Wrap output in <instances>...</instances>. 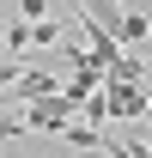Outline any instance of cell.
<instances>
[{
  "mask_svg": "<svg viewBox=\"0 0 152 158\" xmlns=\"http://www.w3.org/2000/svg\"><path fill=\"white\" fill-rule=\"evenodd\" d=\"M73 110H79V103L67 98V91H43V98H31L19 110V134H61Z\"/></svg>",
  "mask_w": 152,
  "mask_h": 158,
  "instance_id": "1",
  "label": "cell"
},
{
  "mask_svg": "<svg viewBox=\"0 0 152 158\" xmlns=\"http://www.w3.org/2000/svg\"><path fill=\"white\" fill-rule=\"evenodd\" d=\"M97 91H103V116H116V122H146V110H152V91L128 85V79H103Z\"/></svg>",
  "mask_w": 152,
  "mask_h": 158,
  "instance_id": "2",
  "label": "cell"
},
{
  "mask_svg": "<svg viewBox=\"0 0 152 158\" xmlns=\"http://www.w3.org/2000/svg\"><path fill=\"white\" fill-rule=\"evenodd\" d=\"M110 37L122 43V49H140V43H152V19H146V12H116Z\"/></svg>",
  "mask_w": 152,
  "mask_h": 158,
  "instance_id": "3",
  "label": "cell"
},
{
  "mask_svg": "<svg viewBox=\"0 0 152 158\" xmlns=\"http://www.w3.org/2000/svg\"><path fill=\"white\" fill-rule=\"evenodd\" d=\"M61 134L73 140L79 152H97V140H103V134H97V128H91V122H67V128H61Z\"/></svg>",
  "mask_w": 152,
  "mask_h": 158,
  "instance_id": "4",
  "label": "cell"
},
{
  "mask_svg": "<svg viewBox=\"0 0 152 158\" xmlns=\"http://www.w3.org/2000/svg\"><path fill=\"white\" fill-rule=\"evenodd\" d=\"M0 31H6V49H12V55H19V49H31V24H24V19H6Z\"/></svg>",
  "mask_w": 152,
  "mask_h": 158,
  "instance_id": "5",
  "label": "cell"
},
{
  "mask_svg": "<svg viewBox=\"0 0 152 158\" xmlns=\"http://www.w3.org/2000/svg\"><path fill=\"white\" fill-rule=\"evenodd\" d=\"M31 43L55 49V43H61V24H55V19H37V24H31Z\"/></svg>",
  "mask_w": 152,
  "mask_h": 158,
  "instance_id": "6",
  "label": "cell"
},
{
  "mask_svg": "<svg viewBox=\"0 0 152 158\" xmlns=\"http://www.w3.org/2000/svg\"><path fill=\"white\" fill-rule=\"evenodd\" d=\"M19 12L24 19H49V0H19Z\"/></svg>",
  "mask_w": 152,
  "mask_h": 158,
  "instance_id": "7",
  "label": "cell"
},
{
  "mask_svg": "<svg viewBox=\"0 0 152 158\" xmlns=\"http://www.w3.org/2000/svg\"><path fill=\"white\" fill-rule=\"evenodd\" d=\"M0 24H6V19H0Z\"/></svg>",
  "mask_w": 152,
  "mask_h": 158,
  "instance_id": "8",
  "label": "cell"
}]
</instances>
